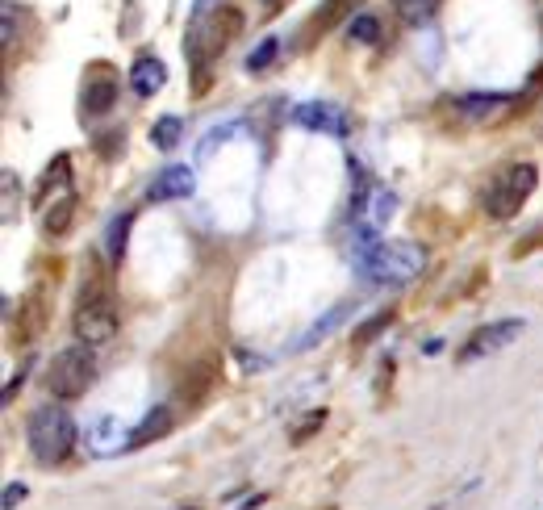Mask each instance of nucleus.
Instances as JSON below:
<instances>
[{
  "instance_id": "nucleus-3",
  "label": "nucleus",
  "mask_w": 543,
  "mask_h": 510,
  "mask_svg": "<svg viewBox=\"0 0 543 510\" xmlns=\"http://www.w3.org/2000/svg\"><path fill=\"white\" fill-rule=\"evenodd\" d=\"M92 377H97V356H92L88 343H76L51 360V368H46V389H51L55 398L72 402L92 385Z\"/></svg>"
},
{
  "instance_id": "nucleus-24",
  "label": "nucleus",
  "mask_w": 543,
  "mask_h": 510,
  "mask_svg": "<svg viewBox=\"0 0 543 510\" xmlns=\"http://www.w3.org/2000/svg\"><path fill=\"white\" fill-rule=\"evenodd\" d=\"M389 322H393V310H381L376 318H368V327H364V331H356V347H364L368 339H376V335H381V331L389 327Z\"/></svg>"
},
{
  "instance_id": "nucleus-2",
  "label": "nucleus",
  "mask_w": 543,
  "mask_h": 510,
  "mask_svg": "<svg viewBox=\"0 0 543 510\" xmlns=\"http://www.w3.org/2000/svg\"><path fill=\"white\" fill-rule=\"evenodd\" d=\"M26 444L34 452L38 465H59V460L72 456L76 448V423H72V414H67L63 406H38L30 414V423H26Z\"/></svg>"
},
{
  "instance_id": "nucleus-6",
  "label": "nucleus",
  "mask_w": 543,
  "mask_h": 510,
  "mask_svg": "<svg viewBox=\"0 0 543 510\" xmlns=\"http://www.w3.org/2000/svg\"><path fill=\"white\" fill-rule=\"evenodd\" d=\"M76 339L80 343H88V347H101V343H109L113 335H117V306H113V297L105 293V297H88V301H80L76 306Z\"/></svg>"
},
{
  "instance_id": "nucleus-27",
  "label": "nucleus",
  "mask_w": 543,
  "mask_h": 510,
  "mask_svg": "<svg viewBox=\"0 0 543 510\" xmlns=\"http://www.w3.org/2000/svg\"><path fill=\"white\" fill-rule=\"evenodd\" d=\"M13 46H17V5L5 0V51H13Z\"/></svg>"
},
{
  "instance_id": "nucleus-17",
  "label": "nucleus",
  "mask_w": 543,
  "mask_h": 510,
  "mask_svg": "<svg viewBox=\"0 0 543 510\" xmlns=\"http://www.w3.org/2000/svg\"><path fill=\"white\" fill-rule=\"evenodd\" d=\"M76 193H63L51 210H46V222H42V230L46 235H67V230H72V218H76Z\"/></svg>"
},
{
  "instance_id": "nucleus-23",
  "label": "nucleus",
  "mask_w": 543,
  "mask_h": 510,
  "mask_svg": "<svg viewBox=\"0 0 543 510\" xmlns=\"http://www.w3.org/2000/svg\"><path fill=\"white\" fill-rule=\"evenodd\" d=\"M0 184H5V210H0V218L13 222V218H17V172H13V168H5Z\"/></svg>"
},
{
  "instance_id": "nucleus-18",
  "label": "nucleus",
  "mask_w": 543,
  "mask_h": 510,
  "mask_svg": "<svg viewBox=\"0 0 543 510\" xmlns=\"http://www.w3.org/2000/svg\"><path fill=\"white\" fill-rule=\"evenodd\" d=\"M180 138H184V122L176 118V113H163V118L151 126V143H155L159 151H176Z\"/></svg>"
},
{
  "instance_id": "nucleus-25",
  "label": "nucleus",
  "mask_w": 543,
  "mask_h": 510,
  "mask_svg": "<svg viewBox=\"0 0 543 510\" xmlns=\"http://www.w3.org/2000/svg\"><path fill=\"white\" fill-rule=\"evenodd\" d=\"M326 423V410H310V414H305V419H301V427L293 431V444H305V439H310L318 427Z\"/></svg>"
},
{
  "instance_id": "nucleus-26",
  "label": "nucleus",
  "mask_w": 543,
  "mask_h": 510,
  "mask_svg": "<svg viewBox=\"0 0 543 510\" xmlns=\"http://www.w3.org/2000/svg\"><path fill=\"white\" fill-rule=\"evenodd\" d=\"M343 314H347V306H339V310H330V314H326V318L318 322V327H314L310 335H305V347H310V343H318L322 335H330V331H335V322H339Z\"/></svg>"
},
{
  "instance_id": "nucleus-29",
  "label": "nucleus",
  "mask_w": 543,
  "mask_h": 510,
  "mask_svg": "<svg viewBox=\"0 0 543 510\" xmlns=\"http://www.w3.org/2000/svg\"><path fill=\"white\" fill-rule=\"evenodd\" d=\"M280 5H285V0H264V9H272V13H276Z\"/></svg>"
},
{
  "instance_id": "nucleus-28",
  "label": "nucleus",
  "mask_w": 543,
  "mask_h": 510,
  "mask_svg": "<svg viewBox=\"0 0 543 510\" xmlns=\"http://www.w3.org/2000/svg\"><path fill=\"white\" fill-rule=\"evenodd\" d=\"M26 494H30L26 481H9V485H5V510H13L17 502H26Z\"/></svg>"
},
{
  "instance_id": "nucleus-19",
  "label": "nucleus",
  "mask_w": 543,
  "mask_h": 510,
  "mask_svg": "<svg viewBox=\"0 0 543 510\" xmlns=\"http://www.w3.org/2000/svg\"><path fill=\"white\" fill-rule=\"evenodd\" d=\"M439 5H443V0H393V9H397V17L406 21V26H422V21H431L439 13Z\"/></svg>"
},
{
  "instance_id": "nucleus-20",
  "label": "nucleus",
  "mask_w": 543,
  "mask_h": 510,
  "mask_svg": "<svg viewBox=\"0 0 543 510\" xmlns=\"http://www.w3.org/2000/svg\"><path fill=\"white\" fill-rule=\"evenodd\" d=\"M130 214H117L113 218V226H109V260L117 264V260H122V255H126V239H130Z\"/></svg>"
},
{
  "instance_id": "nucleus-1",
  "label": "nucleus",
  "mask_w": 543,
  "mask_h": 510,
  "mask_svg": "<svg viewBox=\"0 0 543 510\" xmlns=\"http://www.w3.org/2000/svg\"><path fill=\"white\" fill-rule=\"evenodd\" d=\"M356 264H360V272L368 276L372 285L397 289V285H410L414 276L427 268V247H418L410 239L385 243V239H376V226L364 222L356 230Z\"/></svg>"
},
{
  "instance_id": "nucleus-10",
  "label": "nucleus",
  "mask_w": 543,
  "mask_h": 510,
  "mask_svg": "<svg viewBox=\"0 0 543 510\" xmlns=\"http://www.w3.org/2000/svg\"><path fill=\"white\" fill-rule=\"evenodd\" d=\"M197 193V172L193 168H163L151 184V201H180V197H193Z\"/></svg>"
},
{
  "instance_id": "nucleus-22",
  "label": "nucleus",
  "mask_w": 543,
  "mask_h": 510,
  "mask_svg": "<svg viewBox=\"0 0 543 510\" xmlns=\"http://www.w3.org/2000/svg\"><path fill=\"white\" fill-rule=\"evenodd\" d=\"M276 51H280V42H276V38H264V42H259V51L247 59V72H264V67H272Z\"/></svg>"
},
{
  "instance_id": "nucleus-21",
  "label": "nucleus",
  "mask_w": 543,
  "mask_h": 510,
  "mask_svg": "<svg viewBox=\"0 0 543 510\" xmlns=\"http://www.w3.org/2000/svg\"><path fill=\"white\" fill-rule=\"evenodd\" d=\"M351 38L356 42H381V21L360 13V17H351Z\"/></svg>"
},
{
  "instance_id": "nucleus-15",
  "label": "nucleus",
  "mask_w": 543,
  "mask_h": 510,
  "mask_svg": "<svg viewBox=\"0 0 543 510\" xmlns=\"http://www.w3.org/2000/svg\"><path fill=\"white\" fill-rule=\"evenodd\" d=\"M51 193H72V159L67 155H55L51 164H46V172H42V180H38V193H34V201L38 205H46L51 201Z\"/></svg>"
},
{
  "instance_id": "nucleus-8",
  "label": "nucleus",
  "mask_w": 543,
  "mask_h": 510,
  "mask_svg": "<svg viewBox=\"0 0 543 510\" xmlns=\"http://www.w3.org/2000/svg\"><path fill=\"white\" fill-rule=\"evenodd\" d=\"M293 126H301V130H322V134H335V138H343V134L351 130L347 113H343L339 105H330V101H305V105H297V109H293Z\"/></svg>"
},
{
  "instance_id": "nucleus-16",
  "label": "nucleus",
  "mask_w": 543,
  "mask_h": 510,
  "mask_svg": "<svg viewBox=\"0 0 543 510\" xmlns=\"http://www.w3.org/2000/svg\"><path fill=\"white\" fill-rule=\"evenodd\" d=\"M113 101H117V80H92L88 88H84V113L88 118H105V113L113 109Z\"/></svg>"
},
{
  "instance_id": "nucleus-4",
  "label": "nucleus",
  "mask_w": 543,
  "mask_h": 510,
  "mask_svg": "<svg viewBox=\"0 0 543 510\" xmlns=\"http://www.w3.org/2000/svg\"><path fill=\"white\" fill-rule=\"evenodd\" d=\"M535 184H539V168H535V164H510L498 180L489 184V193H485V210H489V218H498V222L514 218V214L531 201Z\"/></svg>"
},
{
  "instance_id": "nucleus-5",
  "label": "nucleus",
  "mask_w": 543,
  "mask_h": 510,
  "mask_svg": "<svg viewBox=\"0 0 543 510\" xmlns=\"http://www.w3.org/2000/svg\"><path fill=\"white\" fill-rule=\"evenodd\" d=\"M523 331H527V322H523V318H498V322H485V327H477V331H472V335L460 343L456 360H460V364H472V360L498 356V352H506V347H510L514 339H523Z\"/></svg>"
},
{
  "instance_id": "nucleus-14",
  "label": "nucleus",
  "mask_w": 543,
  "mask_h": 510,
  "mask_svg": "<svg viewBox=\"0 0 543 510\" xmlns=\"http://www.w3.org/2000/svg\"><path fill=\"white\" fill-rule=\"evenodd\" d=\"M163 84H168V67H163V59H155V55L134 59V67H130V88L138 92V97H155Z\"/></svg>"
},
{
  "instance_id": "nucleus-9",
  "label": "nucleus",
  "mask_w": 543,
  "mask_h": 510,
  "mask_svg": "<svg viewBox=\"0 0 543 510\" xmlns=\"http://www.w3.org/2000/svg\"><path fill=\"white\" fill-rule=\"evenodd\" d=\"M356 5H364V0H322L310 17V26H305V34H301V46H314L322 34L335 30L339 21H351L356 17Z\"/></svg>"
},
{
  "instance_id": "nucleus-12",
  "label": "nucleus",
  "mask_w": 543,
  "mask_h": 510,
  "mask_svg": "<svg viewBox=\"0 0 543 510\" xmlns=\"http://www.w3.org/2000/svg\"><path fill=\"white\" fill-rule=\"evenodd\" d=\"M514 101L502 97V92H472V97H460L456 109L464 113V122H493L502 109H510Z\"/></svg>"
},
{
  "instance_id": "nucleus-7",
  "label": "nucleus",
  "mask_w": 543,
  "mask_h": 510,
  "mask_svg": "<svg viewBox=\"0 0 543 510\" xmlns=\"http://www.w3.org/2000/svg\"><path fill=\"white\" fill-rule=\"evenodd\" d=\"M222 385V364L214 360V356H201V360H193L188 364V373L180 377V406H188V410H197V406H205L209 398H214V389Z\"/></svg>"
},
{
  "instance_id": "nucleus-11",
  "label": "nucleus",
  "mask_w": 543,
  "mask_h": 510,
  "mask_svg": "<svg viewBox=\"0 0 543 510\" xmlns=\"http://www.w3.org/2000/svg\"><path fill=\"white\" fill-rule=\"evenodd\" d=\"M46 314H51V306H46V293H42V289H30L26 297H21L17 339H21V343H30L34 335H42V327H46Z\"/></svg>"
},
{
  "instance_id": "nucleus-13",
  "label": "nucleus",
  "mask_w": 543,
  "mask_h": 510,
  "mask_svg": "<svg viewBox=\"0 0 543 510\" xmlns=\"http://www.w3.org/2000/svg\"><path fill=\"white\" fill-rule=\"evenodd\" d=\"M172 406H155L151 414H143V423H138L130 435H126V448H147V444H155V439H163L172 431Z\"/></svg>"
}]
</instances>
